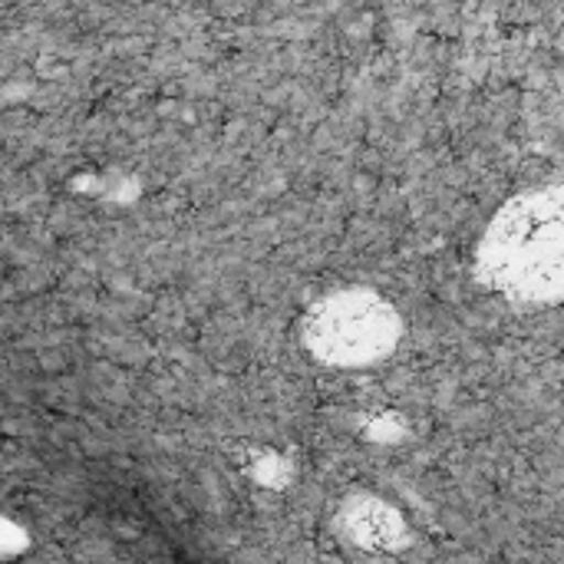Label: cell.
<instances>
[{"mask_svg":"<svg viewBox=\"0 0 564 564\" xmlns=\"http://www.w3.org/2000/svg\"><path fill=\"white\" fill-rule=\"evenodd\" d=\"M479 264L489 284L512 297H564V188H539L512 198L492 218Z\"/></svg>","mask_w":564,"mask_h":564,"instance_id":"obj_1","label":"cell"},{"mask_svg":"<svg viewBox=\"0 0 564 564\" xmlns=\"http://www.w3.org/2000/svg\"><path fill=\"white\" fill-rule=\"evenodd\" d=\"M400 337L397 311L370 291L324 297L307 317L311 350L334 367H360L387 357Z\"/></svg>","mask_w":564,"mask_h":564,"instance_id":"obj_2","label":"cell"},{"mask_svg":"<svg viewBox=\"0 0 564 564\" xmlns=\"http://www.w3.org/2000/svg\"><path fill=\"white\" fill-rule=\"evenodd\" d=\"M350 535L367 549H393L403 535L400 516L377 499H364L350 509Z\"/></svg>","mask_w":564,"mask_h":564,"instance_id":"obj_3","label":"cell"}]
</instances>
